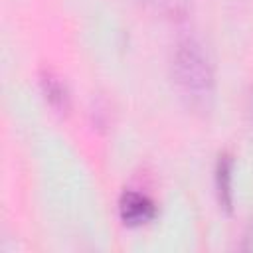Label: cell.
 Segmentation results:
<instances>
[{
    "mask_svg": "<svg viewBox=\"0 0 253 253\" xmlns=\"http://www.w3.org/2000/svg\"><path fill=\"white\" fill-rule=\"evenodd\" d=\"M172 81L184 107L198 115L208 117L215 103V73L204 45L186 36L178 40L172 53Z\"/></svg>",
    "mask_w": 253,
    "mask_h": 253,
    "instance_id": "obj_1",
    "label": "cell"
},
{
    "mask_svg": "<svg viewBox=\"0 0 253 253\" xmlns=\"http://www.w3.org/2000/svg\"><path fill=\"white\" fill-rule=\"evenodd\" d=\"M119 215L125 225L140 227L144 223H150L156 217V204L144 192L125 190L119 198Z\"/></svg>",
    "mask_w": 253,
    "mask_h": 253,
    "instance_id": "obj_2",
    "label": "cell"
},
{
    "mask_svg": "<svg viewBox=\"0 0 253 253\" xmlns=\"http://www.w3.org/2000/svg\"><path fill=\"white\" fill-rule=\"evenodd\" d=\"M38 79H40V89H42L45 103L55 113L67 115L69 107H71V95H69V87H67L65 79L51 67H42Z\"/></svg>",
    "mask_w": 253,
    "mask_h": 253,
    "instance_id": "obj_3",
    "label": "cell"
},
{
    "mask_svg": "<svg viewBox=\"0 0 253 253\" xmlns=\"http://www.w3.org/2000/svg\"><path fill=\"white\" fill-rule=\"evenodd\" d=\"M215 194L221 210L231 213L233 210V156L229 152H221L215 162Z\"/></svg>",
    "mask_w": 253,
    "mask_h": 253,
    "instance_id": "obj_4",
    "label": "cell"
},
{
    "mask_svg": "<svg viewBox=\"0 0 253 253\" xmlns=\"http://www.w3.org/2000/svg\"><path fill=\"white\" fill-rule=\"evenodd\" d=\"M140 6H144L148 12L160 18H184L190 10L192 0H138Z\"/></svg>",
    "mask_w": 253,
    "mask_h": 253,
    "instance_id": "obj_5",
    "label": "cell"
},
{
    "mask_svg": "<svg viewBox=\"0 0 253 253\" xmlns=\"http://www.w3.org/2000/svg\"><path fill=\"white\" fill-rule=\"evenodd\" d=\"M247 113H249V119H251V125H253V89L249 93V101H247Z\"/></svg>",
    "mask_w": 253,
    "mask_h": 253,
    "instance_id": "obj_6",
    "label": "cell"
}]
</instances>
